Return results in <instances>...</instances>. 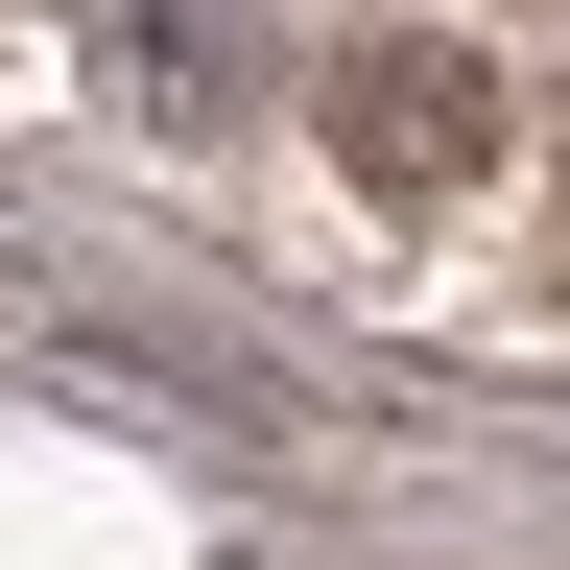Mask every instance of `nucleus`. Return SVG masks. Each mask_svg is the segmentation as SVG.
I'll use <instances>...</instances> for the list:
<instances>
[{"instance_id":"nucleus-1","label":"nucleus","mask_w":570,"mask_h":570,"mask_svg":"<svg viewBox=\"0 0 570 570\" xmlns=\"http://www.w3.org/2000/svg\"><path fill=\"white\" fill-rule=\"evenodd\" d=\"M333 167H356V190H404V214H428V190H475V167H499V71H475V48H428V24H404V48H356V71H333Z\"/></svg>"}]
</instances>
